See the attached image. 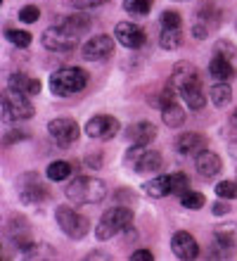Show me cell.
<instances>
[{
	"instance_id": "21",
	"label": "cell",
	"mask_w": 237,
	"mask_h": 261,
	"mask_svg": "<svg viewBox=\"0 0 237 261\" xmlns=\"http://www.w3.org/2000/svg\"><path fill=\"white\" fill-rule=\"evenodd\" d=\"M209 74L216 79V81H230L235 76V67H232V60L221 55H214V60L209 62Z\"/></svg>"
},
{
	"instance_id": "4",
	"label": "cell",
	"mask_w": 237,
	"mask_h": 261,
	"mask_svg": "<svg viewBox=\"0 0 237 261\" xmlns=\"http://www.w3.org/2000/svg\"><path fill=\"white\" fill-rule=\"evenodd\" d=\"M64 193L76 204H100L107 195V186L97 178H90V176H78L76 180L69 183Z\"/></svg>"
},
{
	"instance_id": "40",
	"label": "cell",
	"mask_w": 237,
	"mask_h": 261,
	"mask_svg": "<svg viewBox=\"0 0 237 261\" xmlns=\"http://www.w3.org/2000/svg\"><path fill=\"white\" fill-rule=\"evenodd\" d=\"M225 202H228V199H225ZM225 202H218V204L214 206V214H216V216H221V214H228V212H230V204H225Z\"/></svg>"
},
{
	"instance_id": "43",
	"label": "cell",
	"mask_w": 237,
	"mask_h": 261,
	"mask_svg": "<svg viewBox=\"0 0 237 261\" xmlns=\"http://www.w3.org/2000/svg\"><path fill=\"white\" fill-rule=\"evenodd\" d=\"M67 3H71V0H67Z\"/></svg>"
},
{
	"instance_id": "15",
	"label": "cell",
	"mask_w": 237,
	"mask_h": 261,
	"mask_svg": "<svg viewBox=\"0 0 237 261\" xmlns=\"http://www.w3.org/2000/svg\"><path fill=\"white\" fill-rule=\"evenodd\" d=\"M86 133L95 140H109L119 133V121L109 114H97L86 124Z\"/></svg>"
},
{
	"instance_id": "28",
	"label": "cell",
	"mask_w": 237,
	"mask_h": 261,
	"mask_svg": "<svg viewBox=\"0 0 237 261\" xmlns=\"http://www.w3.org/2000/svg\"><path fill=\"white\" fill-rule=\"evenodd\" d=\"M152 3L154 0H123V10L130 14H138V17H145L152 10Z\"/></svg>"
},
{
	"instance_id": "5",
	"label": "cell",
	"mask_w": 237,
	"mask_h": 261,
	"mask_svg": "<svg viewBox=\"0 0 237 261\" xmlns=\"http://www.w3.org/2000/svg\"><path fill=\"white\" fill-rule=\"evenodd\" d=\"M3 121L5 124H12V121H27L36 114V107L31 105L29 95L19 93L14 88H5L3 93Z\"/></svg>"
},
{
	"instance_id": "30",
	"label": "cell",
	"mask_w": 237,
	"mask_h": 261,
	"mask_svg": "<svg viewBox=\"0 0 237 261\" xmlns=\"http://www.w3.org/2000/svg\"><path fill=\"white\" fill-rule=\"evenodd\" d=\"M5 38L10 43H14L17 48H29L31 45V34H27V31H17V29H5Z\"/></svg>"
},
{
	"instance_id": "2",
	"label": "cell",
	"mask_w": 237,
	"mask_h": 261,
	"mask_svg": "<svg viewBox=\"0 0 237 261\" xmlns=\"http://www.w3.org/2000/svg\"><path fill=\"white\" fill-rule=\"evenodd\" d=\"M133 226V212L128 206H112L100 216L95 226V238L97 240H112L114 235L128 233Z\"/></svg>"
},
{
	"instance_id": "6",
	"label": "cell",
	"mask_w": 237,
	"mask_h": 261,
	"mask_svg": "<svg viewBox=\"0 0 237 261\" xmlns=\"http://www.w3.org/2000/svg\"><path fill=\"white\" fill-rule=\"evenodd\" d=\"M55 219H57V226H60L71 240H81L90 230V221L86 219L83 214L76 212V209H71V206H57Z\"/></svg>"
},
{
	"instance_id": "35",
	"label": "cell",
	"mask_w": 237,
	"mask_h": 261,
	"mask_svg": "<svg viewBox=\"0 0 237 261\" xmlns=\"http://www.w3.org/2000/svg\"><path fill=\"white\" fill-rule=\"evenodd\" d=\"M38 17H41V10L36 5H27L19 10V19L24 21V24H34V21H38Z\"/></svg>"
},
{
	"instance_id": "25",
	"label": "cell",
	"mask_w": 237,
	"mask_h": 261,
	"mask_svg": "<svg viewBox=\"0 0 237 261\" xmlns=\"http://www.w3.org/2000/svg\"><path fill=\"white\" fill-rule=\"evenodd\" d=\"M209 97H211V102L216 105V107H225V105L232 100V90H230V86H228L225 81H216L209 88Z\"/></svg>"
},
{
	"instance_id": "20",
	"label": "cell",
	"mask_w": 237,
	"mask_h": 261,
	"mask_svg": "<svg viewBox=\"0 0 237 261\" xmlns=\"http://www.w3.org/2000/svg\"><path fill=\"white\" fill-rule=\"evenodd\" d=\"M7 88H14L19 90V93H24V95H38L41 93V81L38 79H31V76L27 74H12L10 76V81H7Z\"/></svg>"
},
{
	"instance_id": "13",
	"label": "cell",
	"mask_w": 237,
	"mask_h": 261,
	"mask_svg": "<svg viewBox=\"0 0 237 261\" xmlns=\"http://www.w3.org/2000/svg\"><path fill=\"white\" fill-rule=\"evenodd\" d=\"M114 36H116V41L128 50H140L147 43V36H145L142 27H138L133 21H119L114 29Z\"/></svg>"
},
{
	"instance_id": "14",
	"label": "cell",
	"mask_w": 237,
	"mask_h": 261,
	"mask_svg": "<svg viewBox=\"0 0 237 261\" xmlns=\"http://www.w3.org/2000/svg\"><path fill=\"white\" fill-rule=\"evenodd\" d=\"M112 53H114V38L112 36H95L81 48L83 60H88V62H102Z\"/></svg>"
},
{
	"instance_id": "37",
	"label": "cell",
	"mask_w": 237,
	"mask_h": 261,
	"mask_svg": "<svg viewBox=\"0 0 237 261\" xmlns=\"http://www.w3.org/2000/svg\"><path fill=\"white\" fill-rule=\"evenodd\" d=\"M27 138H29V136L24 133V130H10V133L3 138V143H5V145H14L17 140H27Z\"/></svg>"
},
{
	"instance_id": "32",
	"label": "cell",
	"mask_w": 237,
	"mask_h": 261,
	"mask_svg": "<svg viewBox=\"0 0 237 261\" xmlns=\"http://www.w3.org/2000/svg\"><path fill=\"white\" fill-rule=\"evenodd\" d=\"M216 195L221 199H237V183L235 180H223V183H218Z\"/></svg>"
},
{
	"instance_id": "36",
	"label": "cell",
	"mask_w": 237,
	"mask_h": 261,
	"mask_svg": "<svg viewBox=\"0 0 237 261\" xmlns=\"http://www.w3.org/2000/svg\"><path fill=\"white\" fill-rule=\"evenodd\" d=\"M104 3H109V0H71L69 5H74L76 10H90V7H100Z\"/></svg>"
},
{
	"instance_id": "3",
	"label": "cell",
	"mask_w": 237,
	"mask_h": 261,
	"mask_svg": "<svg viewBox=\"0 0 237 261\" xmlns=\"http://www.w3.org/2000/svg\"><path fill=\"white\" fill-rule=\"evenodd\" d=\"M88 86V74L78 67H64L50 74V90L57 97H69L81 93Z\"/></svg>"
},
{
	"instance_id": "42",
	"label": "cell",
	"mask_w": 237,
	"mask_h": 261,
	"mask_svg": "<svg viewBox=\"0 0 237 261\" xmlns=\"http://www.w3.org/2000/svg\"><path fill=\"white\" fill-rule=\"evenodd\" d=\"M178 3H185V0H178Z\"/></svg>"
},
{
	"instance_id": "39",
	"label": "cell",
	"mask_w": 237,
	"mask_h": 261,
	"mask_svg": "<svg viewBox=\"0 0 237 261\" xmlns=\"http://www.w3.org/2000/svg\"><path fill=\"white\" fill-rule=\"evenodd\" d=\"M86 164H88L90 169H100V166H102V154H90Z\"/></svg>"
},
{
	"instance_id": "22",
	"label": "cell",
	"mask_w": 237,
	"mask_h": 261,
	"mask_svg": "<svg viewBox=\"0 0 237 261\" xmlns=\"http://www.w3.org/2000/svg\"><path fill=\"white\" fill-rule=\"evenodd\" d=\"M60 24H62L64 29H69L71 34L83 36V34H86V31L90 29V24H93V21H90V17H88L86 12H81V10H76L74 14H69V17H64V19H62Z\"/></svg>"
},
{
	"instance_id": "8",
	"label": "cell",
	"mask_w": 237,
	"mask_h": 261,
	"mask_svg": "<svg viewBox=\"0 0 237 261\" xmlns=\"http://www.w3.org/2000/svg\"><path fill=\"white\" fill-rule=\"evenodd\" d=\"M78 38L81 36L71 34L69 29L57 24V27H50L43 31L41 43H43V48L50 50V53H71L74 48H78Z\"/></svg>"
},
{
	"instance_id": "19",
	"label": "cell",
	"mask_w": 237,
	"mask_h": 261,
	"mask_svg": "<svg viewBox=\"0 0 237 261\" xmlns=\"http://www.w3.org/2000/svg\"><path fill=\"white\" fill-rule=\"evenodd\" d=\"M126 138H128L130 145H147L156 138V126L149 124V121H138L126 130Z\"/></svg>"
},
{
	"instance_id": "11",
	"label": "cell",
	"mask_w": 237,
	"mask_h": 261,
	"mask_svg": "<svg viewBox=\"0 0 237 261\" xmlns=\"http://www.w3.org/2000/svg\"><path fill=\"white\" fill-rule=\"evenodd\" d=\"M47 133L52 140H57L60 147H69L71 143L78 140V126H76L74 119L69 117H60V119H52L47 124Z\"/></svg>"
},
{
	"instance_id": "16",
	"label": "cell",
	"mask_w": 237,
	"mask_h": 261,
	"mask_svg": "<svg viewBox=\"0 0 237 261\" xmlns=\"http://www.w3.org/2000/svg\"><path fill=\"white\" fill-rule=\"evenodd\" d=\"M171 252L183 261H192L199 256V245L188 230H178L171 235Z\"/></svg>"
},
{
	"instance_id": "31",
	"label": "cell",
	"mask_w": 237,
	"mask_h": 261,
	"mask_svg": "<svg viewBox=\"0 0 237 261\" xmlns=\"http://www.w3.org/2000/svg\"><path fill=\"white\" fill-rule=\"evenodd\" d=\"M204 202H206V197L202 193H195V190H188L185 195H180V204L185 209H202Z\"/></svg>"
},
{
	"instance_id": "23",
	"label": "cell",
	"mask_w": 237,
	"mask_h": 261,
	"mask_svg": "<svg viewBox=\"0 0 237 261\" xmlns=\"http://www.w3.org/2000/svg\"><path fill=\"white\" fill-rule=\"evenodd\" d=\"M162 119L169 128H178V126L185 124V110L183 107H178L176 102L162 105Z\"/></svg>"
},
{
	"instance_id": "9",
	"label": "cell",
	"mask_w": 237,
	"mask_h": 261,
	"mask_svg": "<svg viewBox=\"0 0 237 261\" xmlns=\"http://www.w3.org/2000/svg\"><path fill=\"white\" fill-rule=\"evenodd\" d=\"M147 145H133L128 152H126V162L128 166H133L138 173H156L162 171L164 159L159 152L154 150H145Z\"/></svg>"
},
{
	"instance_id": "29",
	"label": "cell",
	"mask_w": 237,
	"mask_h": 261,
	"mask_svg": "<svg viewBox=\"0 0 237 261\" xmlns=\"http://www.w3.org/2000/svg\"><path fill=\"white\" fill-rule=\"evenodd\" d=\"M188 190H190V178L188 176H185L183 171L171 173V195L180 197V195H185Z\"/></svg>"
},
{
	"instance_id": "24",
	"label": "cell",
	"mask_w": 237,
	"mask_h": 261,
	"mask_svg": "<svg viewBox=\"0 0 237 261\" xmlns=\"http://www.w3.org/2000/svg\"><path fill=\"white\" fill-rule=\"evenodd\" d=\"M142 188L152 197H166V195H171V173L169 176H156V178L147 180Z\"/></svg>"
},
{
	"instance_id": "27",
	"label": "cell",
	"mask_w": 237,
	"mask_h": 261,
	"mask_svg": "<svg viewBox=\"0 0 237 261\" xmlns=\"http://www.w3.org/2000/svg\"><path fill=\"white\" fill-rule=\"evenodd\" d=\"M47 178L50 180H67L71 176V164L69 162H52L47 166Z\"/></svg>"
},
{
	"instance_id": "38",
	"label": "cell",
	"mask_w": 237,
	"mask_h": 261,
	"mask_svg": "<svg viewBox=\"0 0 237 261\" xmlns=\"http://www.w3.org/2000/svg\"><path fill=\"white\" fill-rule=\"evenodd\" d=\"M152 259H154V256H152L149 249H138V252L130 254V261H152Z\"/></svg>"
},
{
	"instance_id": "10",
	"label": "cell",
	"mask_w": 237,
	"mask_h": 261,
	"mask_svg": "<svg viewBox=\"0 0 237 261\" xmlns=\"http://www.w3.org/2000/svg\"><path fill=\"white\" fill-rule=\"evenodd\" d=\"M221 27V10L211 3H204L195 14V21H192V36L197 41H204L209 38L211 31H216Z\"/></svg>"
},
{
	"instance_id": "41",
	"label": "cell",
	"mask_w": 237,
	"mask_h": 261,
	"mask_svg": "<svg viewBox=\"0 0 237 261\" xmlns=\"http://www.w3.org/2000/svg\"><path fill=\"white\" fill-rule=\"evenodd\" d=\"M230 136L237 138V110L232 112V117H230Z\"/></svg>"
},
{
	"instance_id": "33",
	"label": "cell",
	"mask_w": 237,
	"mask_h": 261,
	"mask_svg": "<svg viewBox=\"0 0 237 261\" xmlns=\"http://www.w3.org/2000/svg\"><path fill=\"white\" fill-rule=\"evenodd\" d=\"M183 27V19H180V14L176 10H166L162 14V29H180Z\"/></svg>"
},
{
	"instance_id": "34",
	"label": "cell",
	"mask_w": 237,
	"mask_h": 261,
	"mask_svg": "<svg viewBox=\"0 0 237 261\" xmlns=\"http://www.w3.org/2000/svg\"><path fill=\"white\" fill-rule=\"evenodd\" d=\"M214 55H221V57H228V60H235L237 48L232 45L230 41H216V45H214Z\"/></svg>"
},
{
	"instance_id": "12",
	"label": "cell",
	"mask_w": 237,
	"mask_h": 261,
	"mask_svg": "<svg viewBox=\"0 0 237 261\" xmlns=\"http://www.w3.org/2000/svg\"><path fill=\"white\" fill-rule=\"evenodd\" d=\"M19 197L24 204H41L47 199V190L41 183V176L36 173H24L19 180Z\"/></svg>"
},
{
	"instance_id": "7",
	"label": "cell",
	"mask_w": 237,
	"mask_h": 261,
	"mask_svg": "<svg viewBox=\"0 0 237 261\" xmlns=\"http://www.w3.org/2000/svg\"><path fill=\"white\" fill-rule=\"evenodd\" d=\"M237 249V223L225 221L214 228V247H211V259H228Z\"/></svg>"
},
{
	"instance_id": "26",
	"label": "cell",
	"mask_w": 237,
	"mask_h": 261,
	"mask_svg": "<svg viewBox=\"0 0 237 261\" xmlns=\"http://www.w3.org/2000/svg\"><path fill=\"white\" fill-rule=\"evenodd\" d=\"M159 45H162L164 50H178L183 45V31H180V29H162Z\"/></svg>"
},
{
	"instance_id": "18",
	"label": "cell",
	"mask_w": 237,
	"mask_h": 261,
	"mask_svg": "<svg viewBox=\"0 0 237 261\" xmlns=\"http://www.w3.org/2000/svg\"><path fill=\"white\" fill-rule=\"evenodd\" d=\"M202 150H206V138L202 133H183V136L176 138V152L183 154V157H190V154H199Z\"/></svg>"
},
{
	"instance_id": "1",
	"label": "cell",
	"mask_w": 237,
	"mask_h": 261,
	"mask_svg": "<svg viewBox=\"0 0 237 261\" xmlns=\"http://www.w3.org/2000/svg\"><path fill=\"white\" fill-rule=\"evenodd\" d=\"M171 83L178 88V95L183 97V102L188 105L190 110L199 112L206 105V95H204L202 88V79L197 74L195 64L190 62H178L173 67V74H171Z\"/></svg>"
},
{
	"instance_id": "17",
	"label": "cell",
	"mask_w": 237,
	"mask_h": 261,
	"mask_svg": "<svg viewBox=\"0 0 237 261\" xmlns=\"http://www.w3.org/2000/svg\"><path fill=\"white\" fill-rule=\"evenodd\" d=\"M195 169L199 176H204V178H214V176L221 173L223 162H221V157H218L216 152L202 150L199 154H195Z\"/></svg>"
}]
</instances>
